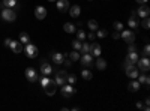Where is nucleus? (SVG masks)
<instances>
[{
    "label": "nucleus",
    "mask_w": 150,
    "mask_h": 111,
    "mask_svg": "<svg viewBox=\"0 0 150 111\" xmlns=\"http://www.w3.org/2000/svg\"><path fill=\"white\" fill-rule=\"evenodd\" d=\"M51 57H53V62H54V63L60 65L62 62H63V59H65V54H60V53H53V54H51Z\"/></svg>",
    "instance_id": "nucleus-18"
},
{
    "label": "nucleus",
    "mask_w": 150,
    "mask_h": 111,
    "mask_svg": "<svg viewBox=\"0 0 150 111\" xmlns=\"http://www.w3.org/2000/svg\"><path fill=\"white\" fill-rule=\"evenodd\" d=\"M51 65H48V63H42L41 65V72L44 74V75H50V74H51Z\"/></svg>",
    "instance_id": "nucleus-19"
},
{
    "label": "nucleus",
    "mask_w": 150,
    "mask_h": 111,
    "mask_svg": "<svg viewBox=\"0 0 150 111\" xmlns=\"http://www.w3.org/2000/svg\"><path fill=\"white\" fill-rule=\"evenodd\" d=\"M20 41H21V44H29L30 36H29L26 32H21V33H20Z\"/></svg>",
    "instance_id": "nucleus-24"
},
{
    "label": "nucleus",
    "mask_w": 150,
    "mask_h": 111,
    "mask_svg": "<svg viewBox=\"0 0 150 111\" xmlns=\"http://www.w3.org/2000/svg\"><path fill=\"white\" fill-rule=\"evenodd\" d=\"M141 24H143V27H144V29H149V27H150V21H149V17H146V18L143 20V23H141Z\"/></svg>",
    "instance_id": "nucleus-34"
},
{
    "label": "nucleus",
    "mask_w": 150,
    "mask_h": 111,
    "mask_svg": "<svg viewBox=\"0 0 150 111\" xmlns=\"http://www.w3.org/2000/svg\"><path fill=\"white\" fill-rule=\"evenodd\" d=\"M35 17H36L38 20H44V18L47 17V9H45L44 6H38V8L35 9Z\"/></svg>",
    "instance_id": "nucleus-9"
},
{
    "label": "nucleus",
    "mask_w": 150,
    "mask_h": 111,
    "mask_svg": "<svg viewBox=\"0 0 150 111\" xmlns=\"http://www.w3.org/2000/svg\"><path fill=\"white\" fill-rule=\"evenodd\" d=\"M87 24H89V29L92 30V32H95V30H98V23L95 21V20H90L89 23H87Z\"/></svg>",
    "instance_id": "nucleus-29"
},
{
    "label": "nucleus",
    "mask_w": 150,
    "mask_h": 111,
    "mask_svg": "<svg viewBox=\"0 0 150 111\" xmlns=\"http://www.w3.org/2000/svg\"><path fill=\"white\" fill-rule=\"evenodd\" d=\"M24 51H26L27 57L33 59V57H36V56H38V47H35L33 44H27V47L24 48Z\"/></svg>",
    "instance_id": "nucleus-3"
},
{
    "label": "nucleus",
    "mask_w": 150,
    "mask_h": 111,
    "mask_svg": "<svg viewBox=\"0 0 150 111\" xmlns=\"http://www.w3.org/2000/svg\"><path fill=\"white\" fill-rule=\"evenodd\" d=\"M140 86H141V84H140L138 81H131L129 86H128V89H129L131 92H137V90L140 89Z\"/></svg>",
    "instance_id": "nucleus-22"
},
{
    "label": "nucleus",
    "mask_w": 150,
    "mask_h": 111,
    "mask_svg": "<svg viewBox=\"0 0 150 111\" xmlns=\"http://www.w3.org/2000/svg\"><path fill=\"white\" fill-rule=\"evenodd\" d=\"M135 15H137L135 12H132V17L129 18V27H131V29L138 27V20H137V17H135Z\"/></svg>",
    "instance_id": "nucleus-20"
},
{
    "label": "nucleus",
    "mask_w": 150,
    "mask_h": 111,
    "mask_svg": "<svg viewBox=\"0 0 150 111\" xmlns=\"http://www.w3.org/2000/svg\"><path fill=\"white\" fill-rule=\"evenodd\" d=\"M56 86H57V84L54 83V80H50V83L44 87V89H45V93H47L48 96H53V95L56 93Z\"/></svg>",
    "instance_id": "nucleus-7"
},
{
    "label": "nucleus",
    "mask_w": 150,
    "mask_h": 111,
    "mask_svg": "<svg viewBox=\"0 0 150 111\" xmlns=\"http://www.w3.org/2000/svg\"><path fill=\"white\" fill-rule=\"evenodd\" d=\"M112 38H114V39H119V38H120V35H119V32H117V30H116L114 33H112Z\"/></svg>",
    "instance_id": "nucleus-41"
},
{
    "label": "nucleus",
    "mask_w": 150,
    "mask_h": 111,
    "mask_svg": "<svg viewBox=\"0 0 150 111\" xmlns=\"http://www.w3.org/2000/svg\"><path fill=\"white\" fill-rule=\"evenodd\" d=\"M137 78H138V83H140V84H141V83H144L146 86H149V83H150V78H149L147 75H141V77L138 75Z\"/></svg>",
    "instance_id": "nucleus-26"
},
{
    "label": "nucleus",
    "mask_w": 150,
    "mask_h": 111,
    "mask_svg": "<svg viewBox=\"0 0 150 111\" xmlns=\"http://www.w3.org/2000/svg\"><path fill=\"white\" fill-rule=\"evenodd\" d=\"M75 93V89L72 87V86L71 84H63V87H62V95H63L65 98H71L72 95Z\"/></svg>",
    "instance_id": "nucleus-4"
},
{
    "label": "nucleus",
    "mask_w": 150,
    "mask_h": 111,
    "mask_svg": "<svg viewBox=\"0 0 150 111\" xmlns=\"http://www.w3.org/2000/svg\"><path fill=\"white\" fill-rule=\"evenodd\" d=\"M48 2H56V0H48Z\"/></svg>",
    "instance_id": "nucleus-44"
},
{
    "label": "nucleus",
    "mask_w": 150,
    "mask_h": 111,
    "mask_svg": "<svg viewBox=\"0 0 150 111\" xmlns=\"http://www.w3.org/2000/svg\"><path fill=\"white\" fill-rule=\"evenodd\" d=\"M122 39H123V41H126L128 44H132V42L135 41V35H134L132 32H129V30H123V33H122Z\"/></svg>",
    "instance_id": "nucleus-8"
},
{
    "label": "nucleus",
    "mask_w": 150,
    "mask_h": 111,
    "mask_svg": "<svg viewBox=\"0 0 150 111\" xmlns=\"http://www.w3.org/2000/svg\"><path fill=\"white\" fill-rule=\"evenodd\" d=\"M72 48H74V50H77V51H80L81 50V41L80 39L72 41Z\"/></svg>",
    "instance_id": "nucleus-27"
},
{
    "label": "nucleus",
    "mask_w": 150,
    "mask_h": 111,
    "mask_svg": "<svg viewBox=\"0 0 150 111\" xmlns=\"http://www.w3.org/2000/svg\"><path fill=\"white\" fill-rule=\"evenodd\" d=\"M11 41H12V39H6V41H5V45L9 47V45H11Z\"/></svg>",
    "instance_id": "nucleus-42"
},
{
    "label": "nucleus",
    "mask_w": 150,
    "mask_h": 111,
    "mask_svg": "<svg viewBox=\"0 0 150 111\" xmlns=\"http://www.w3.org/2000/svg\"><path fill=\"white\" fill-rule=\"evenodd\" d=\"M81 63H83L84 66H92V63H93L92 54H89V53H84V56L81 57Z\"/></svg>",
    "instance_id": "nucleus-13"
},
{
    "label": "nucleus",
    "mask_w": 150,
    "mask_h": 111,
    "mask_svg": "<svg viewBox=\"0 0 150 111\" xmlns=\"http://www.w3.org/2000/svg\"><path fill=\"white\" fill-rule=\"evenodd\" d=\"M96 68L98 69H105L107 68V62L104 60V59H101V57H98V60H96Z\"/></svg>",
    "instance_id": "nucleus-21"
},
{
    "label": "nucleus",
    "mask_w": 150,
    "mask_h": 111,
    "mask_svg": "<svg viewBox=\"0 0 150 111\" xmlns=\"http://www.w3.org/2000/svg\"><path fill=\"white\" fill-rule=\"evenodd\" d=\"M149 14H150V9H149V6L143 3V6L138 9V15H140L141 18H146V17H149Z\"/></svg>",
    "instance_id": "nucleus-17"
},
{
    "label": "nucleus",
    "mask_w": 150,
    "mask_h": 111,
    "mask_svg": "<svg viewBox=\"0 0 150 111\" xmlns=\"http://www.w3.org/2000/svg\"><path fill=\"white\" fill-rule=\"evenodd\" d=\"M26 77H27V80L29 81H36V78H38V75H36V71L33 69V68H27L26 69Z\"/></svg>",
    "instance_id": "nucleus-14"
},
{
    "label": "nucleus",
    "mask_w": 150,
    "mask_h": 111,
    "mask_svg": "<svg viewBox=\"0 0 150 111\" xmlns=\"http://www.w3.org/2000/svg\"><path fill=\"white\" fill-rule=\"evenodd\" d=\"M81 77H83L84 80H90V78H92V72L86 69V71H83V72H81Z\"/></svg>",
    "instance_id": "nucleus-30"
},
{
    "label": "nucleus",
    "mask_w": 150,
    "mask_h": 111,
    "mask_svg": "<svg viewBox=\"0 0 150 111\" xmlns=\"http://www.w3.org/2000/svg\"><path fill=\"white\" fill-rule=\"evenodd\" d=\"M63 30H65L66 33H74V32H75V26H74V24L66 23L65 26H63Z\"/></svg>",
    "instance_id": "nucleus-25"
},
{
    "label": "nucleus",
    "mask_w": 150,
    "mask_h": 111,
    "mask_svg": "<svg viewBox=\"0 0 150 111\" xmlns=\"http://www.w3.org/2000/svg\"><path fill=\"white\" fill-rule=\"evenodd\" d=\"M137 62H138V54H137L135 51L134 53H129L128 57H126V63L128 65H135Z\"/></svg>",
    "instance_id": "nucleus-15"
},
{
    "label": "nucleus",
    "mask_w": 150,
    "mask_h": 111,
    "mask_svg": "<svg viewBox=\"0 0 150 111\" xmlns=\"http://www.w3.org/2000/svg\"><path fill=\"white\" fill-rule=\"evenodd\" d=\"M66 81H69V84H74L75 81H77V77L74 75V74H71V75H68V78H66Z\"/></svg>",
    "instance_id": "nucleus-32"
},
{
    "label": "nucleus",
    "mask_w": 150,
    "mask_h": 111,
    "mask_svg": "<svg viewBox=\"0 0 150 111\" xmlns=\"http://www.w3.org/2000/svg\"><path fill=\"white\" fill-rule=\"evenodd\" d=\"M69 14H71V17H74V18H78V17H80V14H81V9H80V6H78V5H74V6H71V9H69Z\"/></svg>",
    "instance_id": "nucleus-16"
},
{
    "label": "nucleus",
    "mask_w": 150,
    "mask_h": 111,
    "mask_svg": "<svg viewBox=\"0 0 150 111\" xmlns=\"http://www.w3.org/2000/svg\"><path fill=\"white\" fill-rule=\"evenodd\" d=\"M2 18L5 20V21H15L17 20V14L14 11H12V8H6V9H3L2 11Z\"/></svg>",
    "instance_id": "nucleus-1"
},
{
    "label": "nucleus",
    "mask_w": 150,
    "mask_h": 111,
    "mask_svg": "<svg viewBox=\"0 0 150 111\" xmlns=\"http://www.w3.org/2000/svg\"><path fill=\"white\" fill-rule=\"evenodd\" d=\"M114 29H116L117 32H119V30H122V29H123V24H122V23H119V21H116V23H114Z\"/></svg>",
    "instance_id": "nucleus-37"
},
{
    "label": "nucleus",
    "mask_w": 150,
    "mask_h": 111,
    "mask_svg": "<svg viewBox=\"0 0 150 111\" xmlns=\"http://www.w3.org/2000/svg\"><path fill=\"white\" fill-rule=\"evenodd\" d=\"M89 54L99 57V56H101V45L96 44V42H95V44H90V45H89Z\"/></svg>",
    "instance_id": "nucleus-5"
},
{
    "label": "nucleus",
    "mask_w": 150,
    "mask_h": 111,
    "mask_svg": "<svg viewBox=\"0 0 150 111\" xmlns=\"http://www.w3.org/2000/svg\"><path fill=\"white\" fill-rule=\"evenodd\" d=\"M138 68L141 69V71H149L150 69V62H149V59L147 57H144V59H138Z\"/></svg>",
    "instance_id": "nucleus-10"
},
{
    "label": "nucleus",
    "mask_w": 150,
    "mask_h": 111,
    "mask_svg": "<svg viewBox=\"0 0 150 111\" xmlns=\"http://www.w3.org/2000/svg\"><path fill=\"white\" fill-rule=\"evenodd\" d=\"M66 78H68V74H66L65 71H59V72L56 74L54 83H56L57 86H63V84L66 83Z\"/></svg>",
    "instance_id": "nucleus-2"
},
{
    "label": "nucleus",
    "mask_w": 150,
    "mask_h": 111,
    "mask_svg": "<svg viewBox=\"0 0 150 111\" xmlns=\"http://www.w3.org/2000/svg\"><path fill=\"white\" fill-rule=\"evenodd\" d=\"M89 45H90V44H87V42L81 44V50H80V51H83V53H89Z\"/></svg>",
    "instance_id": "nucleus-31"
},
{
    "label": "nucleus",
    "mask_w": 150,
    "mask_h": 111,
    "mask_svg": "<svg viewBox=\"0 0 150 111\" xmlns=\"http://www.w3.org/2000/svg\"><path fill=\"white\" fill-rule=\"evenodd\" d=\"M57 9L60 11V12H65V11H68L69 9V2L68 0H57Z\"/></svg>",
    "instance_id": "nucleus-12"
},
{
    "label": "nucleus",
    "mask_w": 150,
    "mask_h": 111,
    "mask_svg": "<svg viewBox=\"0 0 150 111\" xmlns=\"http://www.w3.org/2000/svg\"><path fill=\"white\" fill-rule=\"evenodd\" d=\"M87 38H89L90 41H93V39H95V33H93V32H90L89 35H87Z\"/></svg>",
    "instance_id": "nucleus-40"
},
{
    "label": "nucleus",
    "mask_w": 150,
    "mask_h": 111,
    "mask_svg": "<svg viewBox=\"0 0 150 111\" xmlns=\"http://www.w3.org/2000/svg\"><path fill=\"white\" fill-rule=\"evenodd\" d=\"M147 0H137V3H140V5H143V3H146Z\"/></svg>",
    "instance_id": "nucleus-43"
},
{
    "label": "nucleus",
    "mask_w": 150,
    "mask_h": 111,
    "mask_svg": "<svg viewBox=\"0 0 150 111\" xmlns=\"http://www.w3.org/2000/svg\"><path fill=\"white\" fill-rule=\"evenodd\" d=\"M50 83V78H47V75H44L42 78H41V84H42V87H45V86Z\"/></svg>",
    "instance_id": "nucleus-35"
},
{
    "label": "nucleus",
    "mask_w": 150,
    "mask_h": 111,
    "mask_svg": "<svg viewBox=\"0 0 150 111\" xmlns=\"http://www.w3.org/2000/svg\"><path fill=\"white\" fill-rule=\"evenodd\" d=\"M90 2H92V0H90Z\"/></svg>",
    "instance_id": "nucleus-45"
},
{
    "label": "nucleus",
    "mask_w": 150,
    "mask_h": 111,
    "mask_svg": "<svg viewBox=\"0 0 150 111\" xmlns=\"http://www.w3.org/2000/svg\"><path fill=\"white\" fill-rule=\"evenodd\" d=\"M3 5L6 8H14L17 5V0H3Z\"/></svg>",
    "instance_id": "nucleus-28"
},
{
    "label": "nucleus",
    "mask_w": 150,
    "mask_h": 111,
    "mask_svg": "<svg viewBox=\"0 0 150 111\" xmlns=\"http://www.w3.org/2000/svg\"><path fill=\"white\" fill-rule=\"evenodd\" d=\"M107 36V32L104 29H98V38H105Z\"/></svg>",
    "instance_id": "nucleus-33"
},
{
    "label": "nucleus",
    "mask_w": 150,
    "mask_h": 111,
    "mask_svg": "<svg viewBox=\"0 0 150 111\" xmlns=\"http://www.w3.org/2000/svg\"><path fill=\"white\" fill-rule=\"evenodd\" d=\"M149 51H150V47H149V45H146V47H144V53H143V54H144V57H149V54H150Z\"/></svg>",
    "instance_id": "nucleus-38"
},
{
    "label": "nucleus",
    "mask_w": 150,
    "mask_h": 111,
    "mask_svg": "<svg viewBox=\"0 0 150 111\" xmlns=\"http://www.w3.org/2000/svg\"><path fill=\"white\" fill-rule=\"evenodd\" d=\"M126 75L129 77V78H137L140 75V72H138V69H137L134 65H128V68H126Z\"/></svg>",
    "instance_id": "nucleus-6"
},
{
    "label": "nucleus",
    "mask_w": 150,
    "mask_h": 111,
    "mask_svg": "<svg viewBox=\"0 0 150 111\" xmlns=\"http://www.w3.org/2000/svg\"><path fill=\"white\" fill-rule=\"evenodd\" d=\"M135 51V47H134V42L132 44H129V50H128V53H134Z\"/></svg>",
    "instance_id": "nucleus-39"
},
{
    "label": "nucleus",
    "mask_w": 150,
    "mask_h": 111,
    "mask_svg": "<svg viewBox=\"0 0 150 111\" xmlns=\"http://www.w3.org/2000/svg\"><path fill=\"white\" fill-rule=\"evenodd\" d=\"M11 50L14 51L15 54H18V53H21L23 51V44L21 42H17V41H11Z\"/></svg>",
    "instance_id": "nucleus-11"
},
{
    "label": "nucleus",
    "mask_w": 150,
    "mask_h": 111,
    "mask_svg": "<svg viewBox=\"0 0 150 111\" xmlns=\"http://www.w3.org/2000/svg\"><path fill=\"white\" fill-rule=\"evenodd\" d=\"M68 57H69V60H71V62H78V60H80V54H78V51H77V50H74L72 53H69V54H68Z\"/></svg>",
    "instance_id": "nucleus-23"
},
{
    "label": "nucleus",
    "mask_w": 150,
    "mask_h": 111,
    "mask_svg": "<svg viewBox=\"0 0 150 111\" xmlns=\"http://www.w3.org/2000/svg\"><path fill=\"white\" fill-rule=\"evenodd\" d=\"M77 35H78V39H80V41L86 39V33H84L83 30H78V32H77Z\"/></svg>",
    "instance_id": "nucleus-36"
}]
</instances>
